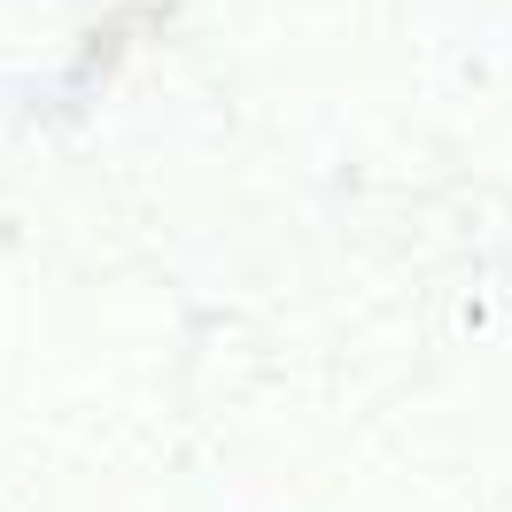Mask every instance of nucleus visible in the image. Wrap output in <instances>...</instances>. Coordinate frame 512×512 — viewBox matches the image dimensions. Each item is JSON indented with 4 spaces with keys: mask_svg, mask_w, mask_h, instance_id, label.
I'll return each mask as SVG.
<instances>
[]
</instances>
